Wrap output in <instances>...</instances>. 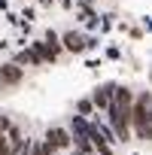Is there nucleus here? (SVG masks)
Segmentation results:
<instances>
[{"instance_id": "nucleus-4", "label": "nucleus", "mask_w": 152, "mask_h": 155, "mask_svg": "<svg viewBox=\"0 0 152 155\" xmlns=\"http://www.w3.org/2000/svg\"><path fill=\"white\" fill-rule=\"evenodd\" d=\"M91 104H94V113H104L107 107H110V97H113V82H107V85H97L91 94Z\"/></svg>"}, {"instance_id": "nucleus-5", "label": "nucleus", "mask_w": 152, "mask_h": 155, "mask_svg": "<svg viewBox=\"0 0 152 155\" xmlns=\"http://www.w3.org/2000/svg\"><path fill=\"white\" fill-rule=\"evenodd\" d=\"M76 116H85V119H91V116H94V104H91V97L76 101Z\"/></svg>"}, {"instance_id": "nucleus-1", "label": "nucleus", "mask_w": 152, "mask_h": 155, "mask_svg": "<svg viewBox=\"0 0 152 155\" xmlns=\"http://www.w3.org/2000/svg\"><path fill=\"white\" fill-rule=\"evenodd\" d=\"M131 101H134L131 88L113 85V97H110V107L104 113H107V125H110L116 143H128L131 140Z\"/></svg>"}, {"instance_id": "nucleus-2", "label": "nucleus", "mask_w": 152, "mask_h": 155, "mask_svg": "<svg viewBox=\"0 0 152 155\" xmlns=\"http://www.w3.org/2000/svg\"><path fill=\"white\" fill-rule=\"evenodd\" d=\"M131 137L146 140L149 137V94L140 91L131 101Z\"/></svg>"}, {"instance_id": "nucleus-7", "label": "nucleus", "mask_w": 152, "mask_h": 155, "mask_svg": "<svg viewBox=\"0 0 152 155\" xmlns=\"http://www.w3.org/2000/svg\"><path fill=\"white\" fill-rule=\"evenodd\" d=\"M3 79H6V82H18V70H15V67H9V70L3 73Z\"/></svg>"}, {"instance_id": "nucleus-3", "label": "nucleus", "mask_w": 152, "mask_h": 155, "mask_svg": "<svg viewBox=\"0 0 152 155\" xmlns=\"http://www.w3.org/2000/svg\"><path fill=\"white\" fill-rule=\"evenodd\" d=\"M43 143H46L55 155H58V152H67V149H70V131H67V128H61V125H58V128H49Z\"/></svg>"}, {"instance_id": "nucleus-6", "label": "nucleus", "mask_w": 152, "mask_h": 155, "mask_svg": "<svg viewBox=\"0 0 152 155\" xmlns=\"http://www.w3.org/2000/svg\"><path fill=\"white\" fill-rule=\"evenodd\" d=\"M67 46H70V49H82L85 40H82V37H76V34H67Z\"/></svg>"}]
</instances>
